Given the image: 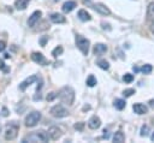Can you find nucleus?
<instances>
[{
  "label": "nucleus",
  "mask_w": 154,
  "mask_h": 143,
  "mask_svg": "<svg viewBox=\"0 0 154 143\" xmlns=\"http://www.w3.org/2000/svg\"><path fill=\"white\" fill-rule=\"evenodd\" d=\"M150 31H152V32L154 34V23H153V24L150 25Z\"/></svg>",
  "instance_id": "37"
},
{
  "label": "nucleus",
  "mask_w": 154,
  "mask_h": 143,
  "mask_svg": "<svg viewBox=\"0 0 154 143\" xmlns=\"http://www.w3.org/2000/svg\"><path fill=\"white\" fill-rule=\"evenodd\" d=\"M41 120V113L37 111H34L31 113H29L25 118V126L28 127H34L38 121Z\"/></svg>",
  "instance_id": "3"
},
{
  "label": "nucleus",
  "mask_w": 154,
  "mask_h": 143,
  "mask_svg": "<svg viewBox=\"0 0 154 143\" xmlns=\"http://www.w3.org/2000/svg\"><path fill=\"white\" fill-rule=\"evenodd\" d=\"M5 58L8 59V58H10V54H8V53H5Z\"/></svg>",
  "instance_id": "39"
},
{
  "label": "nucleus",
  "mask_w": 154,
  "mask_h": 143,
  "mask_svg": "<svg viewBox=\"0 0 154 143\" xmlns=\"http://www.w3.org/2000/svg\"><path fill=\"white\" fill-rule=\"evenodd\" d=\"M88 126L91 129V130H96L101 126V120L97 115H93L89 120H88Z\"/></svg>",
  "instance_id": "11"
},
{
  "label": "nucleus",
  "mask_w": 154,
  "mask_h": 143,
  "mask_svg": "<svg viewBox=\"0 0 154 143\" xmlns=\"http://www.w3.org/2000/svg\"><path fill=\"white\" fill-rule=\"evenodd\" d=\"M83 126H84V124H83V123L75 124V129H76V130H79V131H82V130H83Z\"/></svg>",
  "instance_id": "31"
},
{
  "label": "nucleus",
  "mask_w": 154,
  "mask_h": 143,
  "mask_svg": "<svg viewBox=\"0 0 154 143\" xmlns=\"http://www.w3.org/2000/svg\"><path fill=\"white\" fill-rule=\"evenodd\" d=\"M93 8L96 11V12H99L100 14H102V16H108L109 13H111V11H109V8L106 6V5H103V4H101V2H97V4H94L93 5Z\"/></svg>",
  "instance_id": "7"
},
{
  "label": "nucleus",
  "mask_w": 154,
  "mask_h": 143,
  "mask_svg": "<svg viewBox=\"0 0 154 143\" xmlns=\"http://www.w3.org/2000/svg\"><path fill=\"white\" fill-rule=\"evenodd\" d=\"M47 133H48V137H49L51 139H53V141L59 139V138L61 137V135H63L60 127H58V126H51V127L48 129Z\"/></svg>",
  "instance_id": "6"
},
{
  "label": "nucleus",
  "mask_w": 154,
  "mask_h": 143,
  "mask_svg": "<svg viewBox=\"0 0 154 143\" xmlns=\"http://www.w3.org/2000/svg\"><path fill=\"white\" fill-rule=\"evenodd\" d=\"M147 20H154V1L147 7Z\"/></svg>",
  "instance_id": "18"
},
{
  "label": "nucleus",
  "mask_w": 154,
  "mask_h": 143,
  "mask_svg": "<svg viewBox=\"0 0 154 143\" xmlns=\"http://www.w3.org/2000/svg\"><path fill=\"white\" fill-rule=\"evenodd\" d=\"M0 70H1V71H4L5 73H7V72L10 71V68H8V67L5 65V62H4L1 59H0Z\"/></svg>",
  "instance_id": "29"
},
{
  "label": "nucleus",
  "mask_w": 154,
  "mask_h": 143,
  "mask_svg": "<svg viewBox=\"0 0 154 143\" xmlns=\"http://www.w3.org/2000/svg\"><path fill=\"white\" fill-rule=\"evenodd\" d=\"M63 52H64V48H63L61 46H58V47H55V48L52 50V55H53L54 58H57L58 55H61Z\"/></svg>",
  "instance_id": "25"
},
{
  "label": "nucleus",
  "mask_w": 154,
  "mask_h": 143,
  "mask_svg": "<svg viewBox=\"0 0 154 143\" xmlns=\"http://www.w3.org/2000/svg\"><path fill=\"white\" fill-rule=\"evenodd\" d=\"M6 48V43L4 41H0V52H4Z\"/></svg>",
  "instance_id": "34"
},
{
  "label": "nucleus",
  "mask_w": 154,
  "mask_h": 143,
  "mask_svg": "<svg viewBox=\"0 0 154 143\" xmlns=\"http://www.w3.org/2000/svg\"><path fill=\"white\" fill-rule=\"evenodd\" d=\"M97 65H99V67L102 68V70H108V68H109V64H108V61H106L105 59L99 60V61H97Z\"/></svg>",
  "instance_id": "26"
},
{
  "label": "nucleus",
  "mask_w": 154,
  "mask_h": 143,
  "mask_svg": "<svg viewBox=\"0 0 154 143\" xmlns=\"http://www.w3.org/2000/svg\"><path fill=\"white\" fill-rule=\"evenodd\" d=\"M1 115H2V117H7V115H8V111H7V108H6V107H2Z\"/></svg>",
  "instance_id": "32"
},
{
  "label": "nucleus",
  "mask_w": 154,
  "mask_h": 143,
  "mask_svg": "<svg viewBox=\"0 0 154 143\" xmlns=\"http://www.w3.org/2000/svg\"><path fill=\"white\" fill-rule=\"evenodd\" d=\"M108 136H109V135H108V131L105 129V130H103V138H108Z\"/></svg>",
  "instance_id": "35"
},
{
  "label": "nucleus",
  "mask_w": 154,
  "mask_h": 143,
  "mask_svg": "<svg viewBox=\"0 0 154 143\" xmlns=\"http://www.w3.org/2000/svg\"><path fill=\"white\" fill-rule=\"evenodd\" d=\"M152 123H153V125H154V118H153V119H152Z\"/></svg>",
  "instance_id": "41"
},
{
  "label": "nucleus",
  "mask_w": 154,
  "mask_h": 143,
  "mask_svg": "<svg viewBox=\"0 0 154 143\" xmlns=\"http://www.w3.org/2000/svg\"><path fill=\"white\" fill-rule=\"evenodd\" d=\"M31 59H32V61H35L38 65H47L48 64L46 58L42 55V53H38V52H34L31 54Z\"/></svg>",
  "instance_id": "10"
},
{
  "label": "nucleus",
  "mask_w": 154,
  "mask_h": 143,
  "mask_svg": "<svg viewBox=\"0 0 154 143\" xmlns=\"http://www.w3.org/2000/svg\"><path fill=\"white\" fill-rule=\"evenodd\" d=\"M57 96H58V95H57L55 93H53V91H52V93H49V94L47 95V97H46V99H47V101H53Z\"/></svg>",
  "instance_id": "30"
},
{
  "label": "nucleus",
  "mask_w": 154,
  "mask_h": 143,
  "mask_svg": "<svg viewBox=\"0 0 154 143\" xmlns=\"http://www.w3.org/2000/svg\"><path fill=\"white\" fill-rule=\"evenodd\" d=\"M37 79H38V78H37L35 75H32V76H30V77L25 78V79H24V81H23V82L19 84V89H20L22 91H24V90H25L28 87H30V85H31V84H32L35 81H37Z\"/></svg>",
  "instance_id": "8"
},
{
  "label": "nucleus",
  "mask_w": 154,
  "mask_h": 143,
  "mask_svg": "<svg viewBox=\"0 0 154 143\" xmlns=\"http://www.w3.org/2000/svg\"><path fill=\"white\" fill-rule=\"evenodd\" d=\"M152 141H154V133L152 135Z\"/></svg>",
  "instance_id": "40"
},
{
  "label": "nucleus",
  "mask_w": 154,
  "mask_h": 143,
  "mask_svg": "<svg viewBox=\"0 0 154 143\" xmlns=\"http://www.w3.org/2000/svg\"><path fill=\"white\" fill-rule=\"evenodd\" d=\"M41 16H42V12L38 10V11H34L32 13H31V16L29 17V19H28V25L29 26H34L37 22H38V19L41 18Z\"/></svg>",
  "instance_id": "9"
},
{
  "label": "nucleus",
  "mask_w": 154,
  "mask_h": 143,
  "mask_svg": "<svg viewBox=\"0 0 154 143\" xmlns=\"http://www.w3.org/2000/svg\"><path fill=\"white\" fill-rule=\"evenodd\" d=\"M49 113H51V115H53L54 118H64V117H66V115L69 114L67 109H66L65 107H63L61 105H55V106H53V107L51 108Z\"/></svg>",
  "instance_id": "4"
},
{
  "label": "nucleus",
  "mask_w": 154,
  "mask_h": 143,
  "mask_svg": "<svg viewBox=\"0 0 154 143\" xmlns=\"http://www.w3.org/2000/svg\"><path fill=\"white\" fill-rule=\"evenodd\" d=\"M76 46L77 48L82 52L83 55H88L89 53V46H90V42L88 38L81 36V35H77L76 36Z\"/></svg>",
  "instance_id": "2"
},
{
  "label": "nucleus",
  "mask_w": 154,
  "mask_h": 143,
  "mask_svg": "<svg viewBox=\"0 0 154 143\" xmlns=\"http://www.w3.org/2000/svg\"><path fill=\"white\" fill-rule=\"evenodd\" d=\"M132 68H134V71H135V72H138V71H140V68H138V67H136V66H134Z\"/></svg>",
  "instance_id": "38"
},
{
  "label": "nucleus",
  "mask_w": 154,
  "mask_h": 143,
  "mask_svg": "<svg viewBox=\"0 0 154 143\" xmlns=\"http://www.w3.org/2000/svg\"><path fill=\"white\" fill-rule=\"evenodd\" d=\"M149 132H150V130H149V126H148V125H142V127H141V131H140V135H141V137H147V136L149 135Z\"/></svg>",
  "instance_id": "24"
},
{
  "label": "nucleus",
  "mask_w": 154,
  "mask_h": 143,
  "mask_svg": "<svg viewBox=\"0 0 154 143\" xmlns=\"http://www.w3.org/2000/svg\"><path fill=\"white\" fill-rule=\"evenodd\" d=\"M77 16H78V18H79L82 22H88V20H90V19H91L90 14H89L85 10H79V11H78V13H77Z\"/></svg>",
  "instance_id": "17"
},
{
  "label": "nucleus",
  "mask_w": 154,
  "mask_h": 143,
  "mask_svg": "<svg viewBox=\"0 0 154 143\" xmlns=\"http://www.w3.org/2000/svg\"><path fill=\"white\" fill-rule=\"evenodd\" d=\"M35 132H36V135H37V137H38V139H40V142H47V141H48V133H47L46 131L38 130V131H35Z\"/></svg>",
  "instance_id": "19"
},
{
  "label": "nucleus",
  "mask_w": 154,
  "mask_h": 143,
  "mask_svg": "<svg viewBox=\"0 0 154 143\" xmlns=\"http://www.w3.org/2000/svg\"><path fill=\"white\" fill-rule=\"evenodd\" d=\"M54 1H58V0H54Z\"/></svg>",
  "instance_id": "42"
},
{
  "label": "nucleus",
  "mask_w": 154,
  "mask_h": 143,
  "mask_svg": "<svg viewBox=\"0 0 154 143\" xmlns=\"http://www.w3.org/2000/svg\"><path fill=\"white\" fill-rule=\"evenodd\" d=\"M152 71H153V66H152L150 64H146V65H143V66L141 67V72L144 73V75H148V73H150Z\"/></svg>",
  "instance_id": "23"
},
{
  "label": "nucleus",
  "mask_w": 154,
  "mask_h": 143,
  "mask_svg": "<svg viewBox=\"0 0 154 143\" xmlns=\"http://www.w3.org/2000/svg\"><path fill=\"white\" fill-rule=\"evenodd\" d=\"M51 20L55 24H61V23H65V17L60 13H52L51 14Z\"/></svg>",
  "instance_id": "15"
},
{
  "label": "nucleus",
  "mask_w": 154,
  "mask_h": 143,
  "mask_svg": "<svg viewBox=\"0 0 154 143\" xmlns=\"http://www.w3.org/2000/svg\"><path fill=\"white\" fill-rule=\"evenodd\" d=\"M18 135V126L17 125H10L6 127L5 130V139L7 141H12L17 137Z\"/></svg>",
  "instance_id": "5"
},
{
  "label": "nucleus",
  "mask_w": 154,
  "mask_h": 143,
  "mask_svg": "<svg viewBox=\"0 0 154 143\" xmlns=\"http://www.w3.org/2000/svg\"><path fill=\"white\" fill-rule=\"evenodd\" d=\"M135 94V89H132V88H129V89H125L124 91H123V95L125 96V97H130L131 95H134Z\"/></svg>",
  "instance_id": "28"
},
{
  "label": "nucleus",
  "mask_w": 154,
  "mask_h": 143,
  "mask_svg": "<svg viewBox=\"0 0 154 143\" xmlns=\"http://www.w3.org/2000/svg\"><path fill=\"white\" fill-rule=\"evenodd\" d=\"M149 106H150L152 108H154V100H150V101H149Z\"/></svg>",
  "instance_id": "36"
},
{
  "label": "nucleus",
  "mask_w": 154,
  "mask_h": 143,
  "mask_svg": "<svg viewBox=\"0 0 154 143\" xmlns=\"http://www.w3.org/2000/svg\"><path fill=\"white\" fill-rule=\"evenodd\" d=\"M58 97L60 99V101L67 106H71L75 101V90L72 89V87L70 85H65L63 87L59 93H58Z\"/></svg>",
  "instance_id": "1"
},
{
  "label": "nucleus",
  "mask_w": 154,
  "mask_h": 143,
  "mask_svg": "<svg viewBox=\"0 0 154 143\" xmlns=\"http://www.w3.org/2000/svg\"><path fill=\"white\" fill-rule=\"evenodd\" d=\"M123 81H124L125 83H131V82L134 81V75H131V73H125V75L123 76Z\"/></svg>",
  "instance_id": "27"
},
{
  "label": "nucleus",
  "mask_w": 154,
  "mask_h": 143,
  "mask_svg": "<svg viewBox=\"0 0 154 143\" xmlns=\"http://www.w3.org/2000/svg\"><path fill=\"white\" fill-rule=\"evenodd\" d=\"M125 106H126V102H125V100H123V99H117V100L114 101V107H116L117 109H119V111L124 109Z\"/></svg>",
  "instance_id": "21"
},
{
  "label": "nucleus",
  "mask_w": 154,
  "mask_h": 143,
  "mask_svg": "<svg viewBox=\"0 0 154 143\" xmlns=\"http://www.w3.org/2000/svg\"><path fill=\"white\" fill-rule=\"evenodd\" d=\"M96 83H97V81H96V78H95V76H93V75H90L88 78H87V85L88 87H95L96 85Z\"/></svg>",
  "instance_id": "22"
},
{
  "label": "nucleus",
  "mask_w": 154,
  "mask_h": 143,
  "mask_svg": "<svg viewBox=\"0 0 154 143\" xmlns=\"http://www.w3.org/2000/svg\"><path fill=\"white\" fill-rule=\"evenodd\" d=\"M113 141H114L116 143H123V142L125 141V136H124V133H123L122 131L116 132L114 136H113Z\"/></svg>",
  "instance_id": "20"
},
{
  "label": "nucleus",
  "mask_w": 154,
  "mask_h": 143,
  "mask_svg": "<svg viewBox=\"0 0 154 143\" xmlns=\"http://www.w3.org/2000/svg\"><path fill=\"white\" fill-rule=\"evenodd\" d=\"M77 6V4H76V1H72V0H69V1H66V2H64L63 4V7H61V10H63V12H65V13H70L75 7Z\"/></svg>",
  "instance_id": "13"
},
{
  "label": "nucleus",
  "mask_w": 154,
  "mask_h": 143,
  "mask_svg": "<svg viewBox=\"0 0 154 143\" xmlns=\"http://www.w3.org/2000/svg\"><path fill=\"white\" fill-rule=\"evenodd\" d=\"M132 109H134V112L136 114H140V115L141 114H146L148 112V107L146 105H143V103H134Z\"/></svg>",
  "instance_id": "12"
},
{
  "label": "nucleus",
  "mask_w": 154,
  "mask_h": 143,
  "mask_svg": "<svg viewBox=\"0 0 154 143\" xmlns=\"http://www.w3.org/2000/svg\"><path fill=\"white\" fill-rule=\"evenodd\" d=\"M47 40H48V37H47V36H43V37L40 40V43H41V46H45V44H46V42H47Z\"/></svg>",
  "instance_id": "33"
},
{
  "label": "nucleus",
  "mask_w": 154,
  "mask_h": 143,
  "mask_svg": "<svg viewBox=\"0 0 154 143\" xmlns=\"http://www.w3.org/2000/svg\"><path fill=\"white\" fill-rule=\"evenodd\" d=\"M30 1L31 0H16L14 1V7L17 10H25Z\"/></svg>",
  "instance_id": "16"
},
{
  "label": "nucleus",
  "mask_w": 154,
  "mask_h": 143,
  "mask_svg": "<svg viewBox=\"0 0 154 143\" xmlns=\"http://www.w3.org/2000/svg\"><path fill=\"white\" fill-rule=\"evenodd\" d=\"M93 52H94L95 55H102L103 53L107 52V46L103 44V43H96V44L94 46Z\"/></svg>",
  "instance_id": "14"
}]
</instances>
